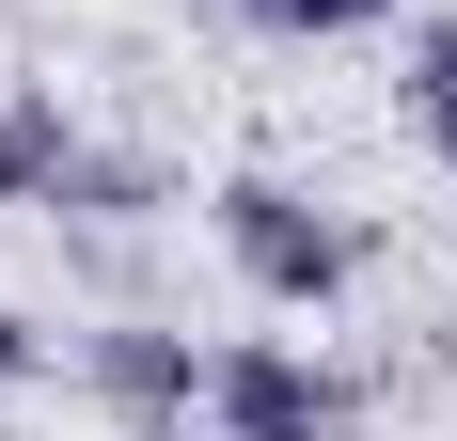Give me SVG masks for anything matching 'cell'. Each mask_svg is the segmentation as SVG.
Returning a JSON list of instances; mask_svg holds the SVG:
<instances>
[{
    "label": "cell",
    "instance_id": "obj_1",
    "mask_svg": "<svg viewBox=\"0 0 457 441\" xmlns=\"http://www.w3.org/2000/svg\"><path fill=\"white\" fill-rule=\"evenodd\" d=\"M205 220H221L237 284L284 300V315H331V300H347V268H363V237H347L316 189H284V174H221V189H205Z\"/></svg>",
    "mask_w": 457,
    "mask_h": 441
},
{
    "label": "cell",
    "instance_id": "obj_2",
    "mask_svg": "<svg viewBox=\"0 0 457 441\" xmlns=\"http://www.w3.org/2000/svg\"><path fill=\"white\" fill-rule=\"evenodd\" d=\"M205 426L221 441H347V379L300 347H205Z\"/></svg>",
    "mask_w": 457,
    "mask_h": 441
},
{
    "label": "cell",
    "instance_id": "obj_3",
    "mask_svg": "<svg viewBox=\"0 0 457 441\" xmlns=\"http://www.w3.org/2000/svg\"><path fill=\"white\" fill-rule=\"evenodd\" d=\"M95 395L127 410V426H189L205 410V347L158 331V315H127V331H95Z\"/></svg>",
    "mask_w": 457,
    "mask_h": 441
},
{
    "label": "cell",
    "instance_id": "obj_4",
    "mask_svg": "<svg viewBox=\"0 0 457 441\" xmlns=\"http://www.w3.org/2000/svg\"><path fill=\"white\" fill-rule=\"evenodd\" d=\"M79 158H95V142L63 127V95H47V79H0V205H63Z\"/></svg>",
    "mask_w": 457,
    "mask_h": 441
},
{
    "label": "cell",
    "instance_id": "obj_5",
    "mask_svg": "<svg viewBox=\"0 0 457 441\" xmlns=\"http://www.w3.org/2000/svg\"><path fill=\"white\" fill-rule=\"evenodd\" d=\"M411 127H426V158L457 174V16H426V32H411Z\"/></svg>",
    "mask_w": 457,
    "mask_h": 441
},
{
    "label": "cell",
    "instance_id": "obj_6",
    "mask_svg": "<svg viewBox=\"0 0 457 441\" xmlns=\"http://www.w3.org/2000/svg\"><path fill=\"white\" fill-rule=\"evenodd\" d=\"M221 16H253V32H378L395 0H221Z\"/></svg>",
    "mask_w": 457,
    "mask_h": 441
},
{
    "label": "cell",
    "instance_id": "obj_7",
    "mask_svg": "<svg viewBox=\"0 0 457 441\" xmlns=\"http://www.w3.org/2000/svg\"><path fill=\"white\" fill-rule=\"evenodd\" d=\"M63 205H79V220H142V205H158V174H142V158H79Z\"/></svg>",
    "mask_w": 457,
    "mask_h": 441
},
{
    "label": "cell",
    "instance_id": "obj_8",
    "mask_svg": "<svg viewBox=\"0 0 457 441\" xmlns=\"http://www.w3.org/2000/svg\"><path fill=\"white\" fill-rule=\"evenodd\" d=\"M32 362H47V331H32V315H16V300H0V395H16Z\"/></svg>",
    "mask_w": 457,
    "mask_h": 441
},
{
    "label": "cell",
    "instance_id": "obj_9",
    "mask_svg": "<svg viewBox=\"0 0 457 441\" xmlns=\"http://www.w3.org/2000/svg\"><path fill=\"white\" fill-rule=\"evenodd\" d=\"M127 441H221V426H127Z\"/></svg>",
    "mask_w": 457,
    "mask_h": 441
}]
</instances>
